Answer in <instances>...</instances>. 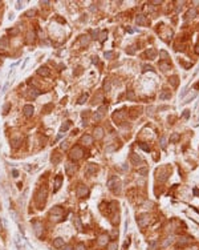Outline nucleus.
<instances>
[{
  "label": "nucleus",
  "instance_id": "nucleus-1",
  "mask_svg": "<svg viewBox=\"0 0 199 250\" xmlns=\"http://www.w3.org/2000/svg\"><path fill=\"white\" fill-rule=\"evenodd\" d=\"M82 154H84L82 148L81 146H75V148H72V150H70L69 157L72 158V160H80V158L82 157Z\"/></svg>",
  "mask_w": 199,
  "mask_h": 250
},
{
  "label": "nucleus",
  "instance_id": "nucleus-2",
  "mask_svg": "<svg viewBox=\"0 0 199 250\" xmlns=\"http://www.w3.org/2000/svg\"><path fill=\"white\" fill-rule=\"evenodd\" d=\"M45 200H47V190L45 189H40L36 194V202H37L39 206H42L45 204Z\"/></svg>",
  "mask_w": 199,
  "mask_h": 250
},
{
  "label": "nucleus",
  "instance_id": "nucleus-3",
  "mask_svg": "<svg viewBox=\"0 0 199 250\" xmlns=\"http://www.w3.org/2000/svg\"><path fill=\"white\" fill-rule=\"evenodd\" d=\"M105 113H106V107H100L97 109V112L94 113V116H93V118H94L96 121H100L104 118Z\"/></svg>",
  "mask_w": 199,
  "mask_h": 250
},
{
  "label": "nucleus",
  "instance_id": "nucleus-4",
  "mask_svg": "<svg viewBox=\"0 0 199 250\" xmlns=\"http://www.w3.org/2000/svg\"><path fill=\"white\" fill-rule=\"evenodd\" d=\"M23 112H24V116H25V117H32L35 109H33L32 105H24V108H23Z\"/></svg>",
  "mask_w": 199,
  "mask_h": 250
},
{
  "label": "nucleus",
  "instance_id": "nucleus-5",
  "mask_svg": "<svg viewBox=\"0 0 199 250\" xmlns=\"http://www.w3.org/2000/svg\"><path fill=\"white\" fill-rule=\"evenodd\" d=\"M88 193H89V189H88L86 186L81 185V186L77 188V196H78V197H85Z\"/></svg>",
  "mask_w": 199,
  "mask_h": 250
},
{
  "label": "nucleus",
  "instance_id": "nucleus-6",
  "mask_svg": "<svg viewBox=\"0 0 199 250\" xmlns=\"http://www.w3.org/2000/svg\"><path fill=\"white\" fill-rule=\"evenodd\" d=\"M40 95V90L36 89V88H29L28 89V97L29 98H36Z\"/></svg>",
  "mask_w": 199,
  "mask_h": 250
},
{
  "label": "nucleus",
  "instance_id": "nucleus-7",
  "mask_svg": "<svg viewBox=\"0 0 199 250\" xmlns=\"http://www.w3.org/2000/svg\"><path fill=\"white\" fill-rule=\"evenodd\" d=\"M96 169H97V168H96L94 164H88L86 169H85V174H86V176H92L93 173L96 172Z\"/></svg>",
  "mask_w": 199,
  "mask_h": 250
},
{
  "label": "nucleus",
  "instance_id": "nucleus-8",
  "mask_svg": "<svg viewBox=\"0 0 199 250\" xmlns=\"http://www.w3.org/2000/svg\"><path fill=\"white\" fill-rule=\"evenodd\" d=\"M65 172H66L68 176H72L73 173L76 172V166L73 165V164H66V165H65Z\"/></svg>",
  "mask_w": 199,
  "mask_h": 250
},
{
  "label": "nucleus",
  "instance_id": "nucleus-9",
  "mask_svg": "<svg viewBox=\"0 0 199 250\" xmlns=\"http://www.w3.org/2000/svg\"><path fill=\"white\" fill-rule=\"evenodd\" d=\"M94 137L97 138V140H101V138L104 137V129H102L101 126H97L94 129Z\"/></svg>",
  "mask_w": 199,
  "mask_h": 250
},
{
  "label": "nucleus",
  "instance_id": "nucleus-10",
  "mask_svg": "<svg viewBox=\"0 0 199 250\" xmlns=\"http://www.w3.org/2000/svg\"><path fill=\"white\" fill-rule=\"evenodd\" d=\"M61 184H62V177H61V176H56V178H55V189H53V192H57V190L60 189V186H61Z\"/></svg>",
  "mask_w": 199,
  "mask_h": 250
},
{
  "label": "nucleus",
  "instance_id": "nucleus-11",
  "mask_svg": "<svg viewBox=\"0 0 199 250\" xmlns=\"http://www.w3.org/2000/svg\"><path fill=\"white\" fill-rule=\"evenodd\" d=\"M37 73L40 76H44V77H47V76H49V69H48L47 67H40L37 69Z\"/></svg>",
  "mask_w": 199,
  "mask_h": 250
},
{
  "label": "nucleus",
  "instance_id": "nucleus-12",
  "mask_svg": "<svg viewBox=\"0 0 199 250\" xmlns=\"http://www.w3.org/2000/svg\"><path fill=\"white\" fill-rule=\"evenodd\" d=\"M53 246H55L56 249H60V248H62L64 246V240L62 238H56V240H53Z\"/></svg>",
  "mask_w": 199,
  "mask_h": 250
},
{
  "label": "nucleus",
  "instance_id": "nucleus-13",
  "mask_svg": "<svg viewBox=\"0 0 199 250\" xmlns=\"http://www.w3.org/2000/svg\"><path fill=\"white\" fill-rule=\"evenodd\" d=\"M33 228H35V233L36 235H41V232H42V225L40 222H33Z\"/></svg>",
  "mask_w": 199,
  "mask_h": 250
},
{
  "label": "nucleus",
  "instance_id": "nucleus-14",
  "mask_svg": "<svg viewBox=\"0 0 199 250\" xmlns=\"http://www.w3.org/2000/svg\"><path fill=\"white\" fill-rule=\"evenodd\" d=\"M81 143L86 144V145H90V144L93 143V137H92V136H89V134H85L84 137L81 138Z\"/></svg>",
  "mask_w": 199,
  "mask_h": 250
},
{
  "label": "nucleus",
  "instance_id": "nucleus-15",
  "mask_svg": "<svg viewBox=\"0 0 199 250\" xmlns=\"http://www.w3.org/2000/svg\"><path fill=\"white\" fill-rule=\"evenodd\" d=\"M60 158H61V156H60L57 152H55V153H53V156H52V162L56 165V164H58Z\"/></svg>",
  "mask_w": 199,
  "mask_h": 250
},
{
  "label": "nucleus",
  "instance_id": "nucleus-16",
  "mask_svg": "<svg viewBox=\"0 0 199 250\" xmlns=\"http://www.w3.org/2000/svg\"><path fill=\"white\" fill-rule=\"evenodd\" d=\"M125 116V113H124V110H118L117 113H114V116H113V118L114 120H121L122 117Z\"/></svg>",
  "mask_w": 199,
  "mask_h": 250
},
{
  "label": "nucleus",
  "instance_id": "nucleus-17",
  "mask_svg": "<svg viewBox=\"0 0 199 250\" xmlns=\"http://www.w3.org/2000/svg\"><path fill=\"white\" fill-rule=\"evenodd\" d=\"M108 240H109V237H108V235H101V237H100V240H98V243L100 245H105V243L108 242Z\"/></svg>",
  "mask_w": 199,
  "mask_h": 250
},
{
  "label": "nucleus",
  "instance_id": "nucleus-18",
  "mask_svg": "<svg viewBox=\"0 0 199 250\" xmlns=\"http://www.w3.org/2000/svg\"><path fill=\"white\" fill-rule=\"evenodd\" d=\"M135 20H137L138 24H146V19H145V16H143V15H138Z\"/></svg>",
  "mask_w": 199,
  "mask_h": 250
},
{
  "label": "nucleus",
  "instance_id": "nucleus-19",
  "mask_svg": "<svg viewBox=\"0 0 199 250\" xmlns=\"http://www.w3.org/2000/svg\"><path fill=\"white\" fill-rule=\"evenodd\" d=\"M195 15H197V9H195V8H192V9H190L189 12H187L186 18H187V19H190V18H194Z\"/></svg>",
  "mask_w": 199,
  "mask_h": 250
},
{
  "label": "nucleus",
  "instance_id": "nucleus-20",
  "mask_svg": "<svg viewBox=\"0 0 199 250\" xmlns=\"http://www.w3.org/2000/svg\"><path fill=\"white\" fill-rule=\"evenodd\" d=\"M146 221H147V215H142V217L139 218V221H138L139 226H145V223H146Z\"/></svg>",
  "mask_w": 199,
  "mask_h": 250
},
{
  "label": "nucleus",
  "instance_id": "nucleus-21",
  "mask_svg": "<svg viewBox=\"0 0 199 250\" xmlns=\"http://www.w3.org/2000/svg\"><path fill=\"white\" fill-rule=\"evenodd\" d=\"M33 40H35V32H28V35H27V41L31 43V41H33Z\"/></svg>",
  "mask_w": 199,
  "mask_h": 250
},
{
  "label": "nucleus",
  "instance_id": "nucleus-22",
  "mask_svg": "<svg viewBox=\"0 0 199 250\" xmlns=\"http://www.w3.org/2000/svg\"><path fill=\"white\" fill-rule=\"evenodd\" d=\"M159 68L162 71H167V69H170V65L167 62H159Z\"/></svg>",
  "mask_w": 199,
  "mask_h": 250
},
{
  "label": "nucleus",
  "instance_id": "nucleus-23",
  "mask_svg": "<svg viewBox=\"0 0 199 250\" xmlns=\"http://www.w3.org/2000/svg\"><path fill=\"white\" fill-rule=\"evenodd\" d=\"M53 108V104H48V105H45L44 108H42V112H45V113H49V110Z\"/></svg>",
  "mask_w": 199,
  "mask_h": 250
},
{
  "label": "nucleus",
  "instance_id": "nucleus-24",
  "mask_svg": "<svg viewBox=\"0 0 199 250\" xmlns=\"http://www.w3.org/2000/svg\"><path fill=\"white\" fill-rule=\"evenodd\" d=\"M75 223H76V226H77L78 230L82 229V225H81V222H80V218L78 217H75Z\"/></svg>",
  "mask_w": 199,
  "mask_h": 250
},
{
  "label": "nucleus",
  "instance_id": "nucleus-25",
  "mask_svg": "<svg viewBox=\"0 0 199 250\" xmlns=\"http://www.w3.org/2000/svg\"><path fill=\"white\" fill-rule=\"evenodd\" d=\"M170 93H166V92H163V93H161V95H159V98H161V100H165V98H170Z\"/></svg>",
  "mask_w": 199,
  "mask_h": 250
},
{
  "label": "nucleus",
  "instance_id": "nucleus-26",
  "mask_svg": "<svg viewBox=\"0 0 199 250\" xmlns=\"http://www.w3.org/2000/svg\"><path fill=\"white\" fill-rule=\"evenodd\" d=\"M86 100H88V95H82L81 97L78 98V104H84Z\"/></svg>",
  "mask_w": 199,
  "mask_h": 250
},
{
  "label": "nucleus",
  "instance_id": "nucleus-27",
  "mask_svg": "<svg viewBox=\"0 0 199 250\" xmlns=\"http://www.w3.org/2000/svg\"><path fill=\"white\" fill-rule=\"evenodd\" d=\"M69 126H70V121H66V124L62 125L60 130H61V132H65V130H68V128H69Z\"/></svg>",
  "mask_w": 199,
  "mask_h": 250
},
{
  "label": "nucleus",
  "instance_id": "nucleus-28",
  "mask_svg": "<svg viewBox=\"0 0 199 250\" xmlns=\"http://www.w3.org/2000/svg\"><path fill=\"white\" fill-rule=\"evenodd\" d=\"M88 43H89V36H84L81 39V45H86Z\"/></svg>",
  "mask_w": 199,
  "mask_h": 250
},
{
  "label": "nucleus",
  "instance_id": "nucleus-29",
  "mask_svg": "<svg viewBox=\"0 0 199 250\" xmlns=\"http://www.w3.org/2000/svg\"><path fill=\"white\" fill-rule=\"evenodd\" d=\"M8 33H9L11 36H15V35H17V33H19V29H17V28H15V29H9V31H8Z\"/></svg>",
  "mask_w": 199,
  "mask_h": 250
},
{
  "label": "nucleus",
  "instance_id": "nucleus-30",
  "mask_svg": "<svg viewBox=\"0 0 199 250\" xmlns=\"http://www.w3.org/2000/svg\"><path fill=\"white\" fill-rule=\"evenodd\" d=\"M177 80H178L177 76H173V77L170 79V81H171V84L174 85V87H177V85H178V81H177Z\"/></svg>",
  "mask_w": 199,
  "mask_h": 250
},
{
  "label": "nucleus",
  "instance_id": "nucleus-31",
  "mask_svg": "<svg viewBox=\"0 0 199 250\" xmlns=\"http://www.w3.org/2000/svg\"><path fill=\"white\" fill-rule=\"evenodd\" d=\"M116 248H117V243L116 242H112V243H109V250H116Z\"/></svg>",
  "mask_w": 199,
  "mask_h": 250
},
{
  "label": "nucleus",
  "instance_id": "nucleus-32",
  "mask_svg": "<svg viewBox=\"0 0 199 250\" xmlns=\"http://www.w3.org/2000/svg\"><path fill=\"white\" fill-rule=\"evenodd\" d=\"M106 36H108V33H106V32H102L101 35H100V41H104L105 39H106Z\"/></svg>",
  "mask_w": 199,
  "mask_h": 250
},
{
  "label": "nucleus",
  "instance_id": "nucleus-33",
  "mask_svg": "<svg viewBox=\"0 0 199 250\" xmlns=\"http://www.w3.org/2000/svg\"><path fill=\"white\" fill-rule=\"evenodd\" d=\"M178 138H179V134H178V133H175V134H173L171 137H170V141H177Z\"/></svg>",
  "mask_w": 199,
  "mask_h": 250
},
{
  "label": "nucleus",
  "instance_id": "nucleus-34",
  "mask_svg": "<svg viewBox=\"0 0 199 250\" xmlns=\"http://www.w3.org/2000/svg\"><path fill=\"white\" fill-rule=\"evenodd\" d=\"M105 59H112L113 57V52H105Z\"/></svg>",
  "mask_w": 199,
  "mask_h": 250
},
{
  "label": "nucleus",
  "instance_id": "nucleus-35",
  "mask_svg": "<svg viewBox=\"0 0 199 250\" xmlns=\"http://www.w3.org/2000/svg\"><path fill=\"white\" fill-rule=\"evenodd\" d=\"M76 250H85V245H84V243H78L77 248H76Z\"/></svg>",
  "mask_w": 199,
  "mask_h": 250
},
{
  "label": "nucleus",
  "instance_id": "nucleus-36",
  "mask_svg": "<svg viewBox=\"0 0 199 250\" xmlns=\"http://www.w3.org/2000/svg\"><path fill=\"white\" fill-rule=\"evenodd\" d=\"M161 145H162V148H166V137H162V140H161Z\"/></svg>",
  "mask_w": 199,
  "mask_h": 250
},
{
  "label": "nucleus",
  "instance_id": "nucleus-37",
  "mask_svg": "<svg viewBox=\"0 0 199 250\" xmlns=\"http://www.w3.org/2000/svg\"><path fill=\"white\" fill-rule=\"evenodd\" d=\"M9 107H11V104H5V107H4V115H7V112H8V109H9Z\"/></svg>",
  "mask_w": 199,
  "mask_h": 250
},
{
  "label": "nucleus",
  "instance_id": "nucleus-38",
  "mask_svg": "<svg viewBox=\"0 0 199 250\" xmlns=\"http://www.w3.org/2000/svg\"><path fill=\"white\" fill-rule=\"evenodd\" d=\"M105 90H110V81H108V83H105Z\"/></svg>",
  "mask_w": 199,
  "mask_h": 250
},
{
  "label": "nucleus",
  "instance_id": "nucleus-39",
  "mask_svg": "<svg viewBox=\"0 0 199 250\" xmlns=\"http://www.w3.org/2000/svg\"><path fill=\"white\" fill-rule=\"evenodd\" d=\"M127 98L133 100V98H134V93H133V92H127Z\"/></svg>",
  "mask_w": 199,
  "mask_h": 250
},
{
  "label": "nucleus",
  "instance_id": "nucleus-40",
  "mask_svg": "<svg viewBox=\"0 0 199 250\" xmlns=\"http://www.w3.org/2000/svg\"><path fill=\"white\" fill-rule=\"evenodd\" d=\"M35 13H36L35 9H31V11H28V12H27V16H32V15H35Z\"/></svg>",
  "mask_w": 199,
  "mask_h": 250
},
{
  "label": "nucleus",
  "instance_id": "nucleus-41",
  "mask_svg": "<svg viewBox=\"0 0 199 250\" xmlns=\"http://www.w3.org/2000/svg\"><path fill=\"white\" fill-rule=\"evenodd\" d=\"M146 71H153V68L150 67V65H145V67H143V72H146Z\"/></svg>",
  "mask_w": 199,
  "mask_h": 250
},
{
  "label": "nucleus",
  "instance_id": "nucleus-42",
  "mask_svg": "<svg viewBox=\"0 0 199 250\" xmlns=\"http://www.w3.org/2000/svg\"><path fill=\"white\" fill-rule=\"evenodd\" d=\"M12 176H13L15 178H16V177H19V172H17L16 169H13V170H12Z\"/></svg>",
  "mask_w": 199,
  "mask_h": 250
},
{
  "label": "nucleus",
  "instance_id": "nucleus-43",
  "mask_svg": "<svg viewBox=\"0 0 199 250\" xmlns=\"http://www.w3.org/2000/svg\"><path fill=\"white\" fill-rule=\"evenodd\" d=\"M138 173H139V174H146L147 170L146 169H141V170H138Z\"/></svg>",
  "mask_w": 199,
  "mask_h": 250
},
{
  "label": "nucleus",
  "instance_id": "nucleus-44",
  "mask_svg": "<svg viewBox=\"0 0 199 250\" xmlns=\"http://www.w3.org/2000/svg\"><path fill=\"white\" fill-rule=\"evenodd\" d=\"M21 7H23V3H21V1H17V5H16V8H17V9H20Z\"/></svg>",
  "mask_w": 199,
  "mask_h": 250
},
{
  "label": "nucleus",
  "instance_id": "nucleus-45",
  "mask_svg": "<svg viewBox=\"0 0 199 250\" xmlns=\"http://www.w3.org/2000/svg\"><path fill=\"white\" fill-rule=\"evenodd\" d=\"M27 62H28V59H25V60H24V64L21 65V69H24V68H25V65H27Z\"/></svg>",
  "mask_w": 199,
  "mask_h": 250
},
{
  "label": "nucleus",
  "instance_id": "nucleus-46",
  "mask_svg": "<svg viewBox=\"0 0 199 250\" xmlns=\"http://www.w3.org/2000/svg\"><path fill=\"white\" fill-rule=\"evenodd\" d=\"M66 146H68V143H62V144H61V148H62V149H66Z\"/></svg>",
  "mask_w": 199,
  "mask_h": 250
},
{
  "label": "nucleus",
  "instance_id": "nucleus-47",
  "mask_svg": "<svg viewBox=\"0 0 199 250\" xmlns=\"http://www.w3.org/2000/svg\"><path fill=\"white\" fill-rule=\"evenodd\" d=\"M183 116H184V117H189V110H184Z\"/></svg>",
  "mask_w": 199,
  "mask_h": 250
},
{
  "label": "nucleus",
  "instance_id": "nucleus-48",
  "mask_svg": "<svg viewBox=\"0 0 199 250\" xmlns=\"http://www.w3.org/2000/svg\"><path fill=\"white\" fill-rule=\"evenodd\" d=\"M62 248H64V250H72L70 246H62Z\"/></svg>",
  "mask_w": 199,
  "mask_h": 250
},
{
  "label": "nucleus",
  "instance_id": "nucleus-49",
  "mask_svg": "<svg viewBox=\"0 0 199 250\" xmlns=\"http://www.w3.org/2000/svg\"><path fill=\"white\" fill-rule=\"evenodd\" d=\"M141 148H142V149H145V150H149V148H147L146 145H141Z\"/></svg>",
  "mask_w": 199,
  "mask_h": 250
},
{
  "label": "nucleus",
  "instance_id": "nucleus-50",
  "mask_svg": "<svg viewBox=\"0 0 199 250\" xmlns=\"http://www.w3.org/2000/svg\"><path fill=\"white\" fill-rule=\"evenodd\" d=\"M197 53H199V45H198V49H197Z\"/></svg>",
  "mask_w": 199,
  "mask_h": 250
}]
</instances>
